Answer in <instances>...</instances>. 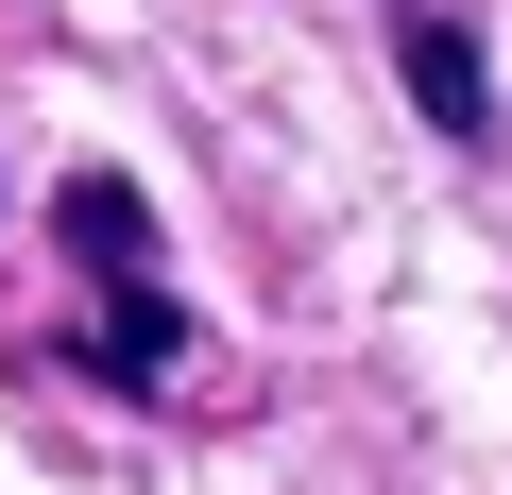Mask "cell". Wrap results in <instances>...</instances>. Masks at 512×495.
I'll return each mask as SVG.
<instances>
[{"instance_id": "cell-1", "label": "cell", "mask_w": 512, "mask_h": 495, "mask_svg": "<svg viewBox=\"0 0 512 495\" xmlns=\"http://www.w3.org/2000/svg\"><path fill=\"white\" fill-rule=\"evenodd\" d=\"M52 239L103 274V393H154V376L188 359V308H171V274H154V205H137L120 171H69V188H52Z\"/></svg>"}, {"instance_id": "cell-2", "label": "cell", "mask_w": 512, "mask_h": 495, "mask_svg": "<svg viewBox=\"0 0 512 495\" xmlns=\"http://www.w3.org/2000/svg\"><path fill=\"white\" fill-rule=\"evenodd\" d=\"M393 69H410V103H427L444 137H495V86H478V35H461V18H410Z\"/></svg>"}]
</instances>
